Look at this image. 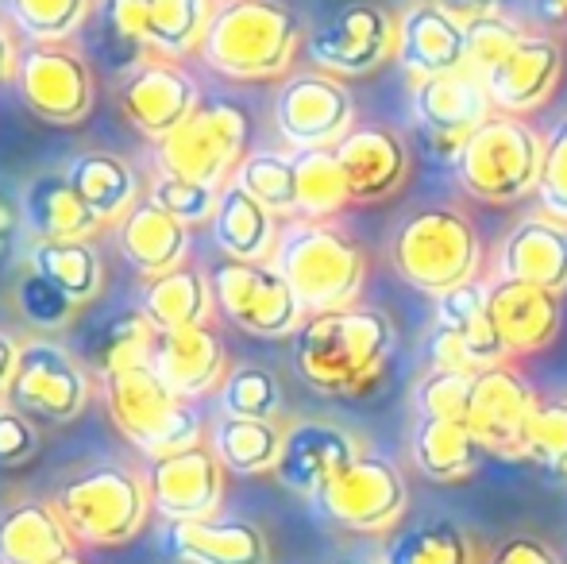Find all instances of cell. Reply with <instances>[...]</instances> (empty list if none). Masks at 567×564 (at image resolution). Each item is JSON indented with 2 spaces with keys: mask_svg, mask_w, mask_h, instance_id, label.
Instances as JSON below:
<instances>
[{
  "mask_svg": "<svg viewBox=\"0 0 567 564\" xmlns=\"http://www.w3.org/2000/svg\"><path fill=\"white\" fill-rule=\"evenodd\" d=\"M8 252H12V236L0 233V264H4V259H8Z\"/></svg>",
  "mask_w": 567,
  "mask_h": 564,
  "instance_id": "91938a15",
  "label": "cell"
},
{
  "mask_svg": "<svg viewBox=\"0 0 567 564\" xmlns=\"http://www.w3.org/2000/svg\"><path fill=\"white\" fill-rule=\"evenodd\" d=\"M286 429L278 422H259V418H217L209 429V449L231 475H275L278 457H282Z\"/></svg>",
  "mask_w": 567,
  "mask_h": 564,
  "instance_id": "8d00e7d4",
  "label": "cell"
},
{
  "mask_svg": "<svg viewBox=\"0 0 567 564\" xmlns=\"http://www.w3.org/2000/svg\"><path fill=\"white\" fill-rule=\"evenodd\" d=\"M12 301H16V314H20L35 332H43V337L70 329L74 317L82 314V306H78L70 294H62L59 286L51 279H43V275H35L31 267L16 279Z\"/></svg>",
  "mask_w": 567,
  "mask_h": 564,
  "instance_id": "ee69618b",
  "label": "cell"
},
{
  "mask_svg": "<svg viewBox=\"0 0 567 564\" xmlns=\"http://www.w3.org/2000/svg\"><path fill=\"white\" fill-rule=\"evenodd\" d=\"M209 228L217 248L225 252V259H244V264H270L278 233H282L275 213L255 202L247 189H239L236 182H228L220 189V202Z\"/></svg>",
  "mask_w": 567,
  "mask_h": 564,
  "instance_id": "1f68e13d",
  "label": "cell"
},
{
  "mask_svg": "<svg viewBox=\"0 0 567 564\" xmlns=\"http://www.w3.org/2000/svg\"><path fill=\"white\" fill-rule=\"evenodd\" d=\"M39 452V422L0 399V468L28 464Z\"/></svg>",
  "mask_w": 567,
  "mask_h": 564,
  "instance_id": "816d5d0a",
  "label": "cell"
},
{
  "mask_svg": "<svg viewBox=\"0 0 567 564\" xmlns=\"http://www.w3.org/2000/svg\"><path fill=\"white\" fill-rule=\"evenodd\" d=\"M12 90L20 105L51 129H74L97 105L93 66L74 43H28Z\"/></svg>",
  "mask_w": 567,
  "mask_h": 564,
  "instance_id": "30bf717a",
  "label": "cell"
},
{
  "mask_svg": "<svg viewBox=\"0 0 567 564\" xmlns=\"http://www.w3.org/2000/svg\"><path fill=\"white\" fill-rule=\"evenodd\" d=\"M143 12H147L151 54L182 62L202 47L213 16V0H143Z\"/></svg>",
  "mask_w": 567,
  "mask_h": 564,
  "instance_id": "ab89813d",
  "label": "cell"
},
{
  "mask_svg": "<svg viewBox=\"0 0 567 564\" xmlns=\"http://www.w3.org/2000/svg\"><path fill=\"white\" fill-rule=\"evenodd\" d=\"M16 205H20L23 233L31 240H93L105 228L85 209L62 171H43L28 178Z\"/></svg>",
  "mask_w": 567,
  "mask_h": 564,
  "instance_id": "4316f807",
  "label": "cell"
},
{
  "mask_svg": "<svg viewBox=\"0 0 567 564\" xmlns=\"http://www.w3.org/2000/svg\"><path fill=\"white\" fill-rule=\"evenodd\" d=\"M28 267L70 294L82 309L105 290V259L93 240H31Z\"/></svg>",
  "mask_w": 567,
  "mask_h": 564,
  "instance_id": "e575fe53",
  "label": "cell"
},
{
  "mask_svg": "<svg viewBox=\"0 0 567 564\" xmlns=\"http://www.w3.org/2000/svg\"><path fill=\"white\" fill-rule=\"evenodd\" d=\"M537 410L540 399L529 379L509 363H498V368L475 371L471 407L463 422L486 452L506 460H525V437H529Z\"/></svg>",
  "mask_w": 567,
  "mask_h": 564,
  "instance_id": "e0dca14e",
  "label": "cell"
},
{
  "mask_svg": "<svg viewBox=\"0 0 567 564\" xmlns=\"http://www.w3.org/2000/svg\"><path fill=\"white\" fill-rule=\"evenodd\" d=\"M166 550L182 564H270V542L247 519H197L171 522Z\"/></svg>",
  "mask_w": 567,
  "mask_h": 564,
  "instance_id": "d4e9b609",
  "label": "cell"
},
{
  "mask_svg": "<svg viewBox=\"0 0 567 564\" xmlns=\"http://www.w3.org/2000/svg\"><path fill=\"white\" fill-rule=\"evenodd\" d=\"M59 564H93V561H90V557H82V553L74 550V553H70V557H62Z\"/></svg>",
  "mask_w": 567,
  "mask_h": 564,
  "instance_id": "94428289",
  "label": "cell"
},
{
  "mask_svg": "<svg viewBox=\"0 0 567 564\" xmlns=\"http://www.w3.org/2000/svg\"><path fill=\"white\" fill-rule=\"evenodd\" d=\"M337 158L348 174L351 202H382L410 178V147L398 132L379 124H355L337 143Z\"/></svg>",
  "mask_w": 567,
  "mask_h": 564,
  "instance_id": "cb8c5ba5",
  "label": "cell"
},
{
  "mask_svg": "<svg viewBox=\"0 0 567 564\" xmlns=\"http://www.w3.org/2000/svg\"><path fill=\"white\" fill-rule=\"evenodd\" d=\"M478 449L483 444L475 441L467 422H444V418H417L410 441L413 468L433 483L467 480L478 464Z\"/></svg>",
  "mask_w": 567,
  "mask_h": 564,
  "instance_id": "d590c367",
  "label": "cell"
},
{
  "mask_svg": "<svg viewBox=\"0 0 567 564\" xmlns=\"http://www.w3.org/2000/svg\"><path fill=\"white\" fill-rule=\"evenodd\" d=\"M405 503H410L405 475L398 472L394 460L374 457V452H359L313 499L321 519H329L340 530H351V534H382L402 519Z\"/></svg>",
  "mask_w": 567,
  "mask_h": 564,
  "instance_id": "5bb4252c",
  "label": "cell"
},
{
  "mask_svg": "<svg viewBox=\"0 0 567 564\" xmlns=\"http://www.w3.org/2000/svg\"><path fill=\"white\" fill-rule=\"evenodd\" d=\"M155 325L143 317V309H120V314H105L97 321L85 325L82 337V360L85 368L101 376H113V371L135 368V363L151 360V345H155Z\"/></svg>",
  "mask_w": 567,
  "mask_h": 564,
  "instance_id": "836d02e7",
  "label": "cell"
},
{
  "mask_svg": "<svg viewBox=\"0 0 567 564\" xmlns=\"http://www.w3.org/2000/svg\"><path fill=\"white\" fill-rule=\"evenodd\" d=\"M306 51L313 70L332 78L374 74L382 62L398 59V16L374 0H348L321 28L309 31Z\"/></svg>",
  "mask_w": 567,
  "mask_h": 564,
  "instance_id": "7c38bea8",
  "label": "cell"
},
{
  "mask_svg": "<svg viewBox=\"0 0 567 564\" xmlns=\"http://www.w3.org/2000/svg\"><path fill=\"white\" fill-rule=\"evenodd\" d=\"M93 399V376L78 352L54 337H23L4 402L39 425H66L85 414Z\"/></svg>",
  "mask_w": 567,
  "mask_h": 564,
  "instance_id": "9c48e42d",
  "label": "cell"
},
{
  "mask_svg": "<svg viewBox=\"0 0 567 564\" xmlns=\"http://www.w3.org/2000/svg\"><path fill=\"white\" fill-rule=\"evenodd\" d=\"M220 414L225 418H259V422H278L282 414V383L262 363H236L217 391Z\"/></svg>",
  "mask_w": 567,
  "mask_h": 564,
  "instance_id": "7bdbcfd3",
  "label": "cell"
},
{
  "mask_svg": "<svg viewBox=\"0 0 567 564\" xmlns=\"http://www.w3.org/2000/svg\"><path fill=\"white\" fill-rule=\"evenodd\" d=\"M540 163H545V136L525 116L494 113L463 143L455 174H460V186L478 202L514 205L537 194Z\"/></svg>",
  "mask_w": 567,
  "mask_h": 564,
  "instance_id": "52a82bcc",
  "label": "cell"
},
{
  "mask_svg": "<svg viewBox=\"0 0 567 564\" xmlns=\"http://www.w3.org/2000/svg\"><path fill=\"white\" fill-rule=\"evenodd\" d=\"M4 12L28 43H70L97 12V0H4Z\"/></svg>",
  "mask_w": 567,
  "mask_h": 564,
  "instance_id": "60d3db41",
  "label": "cell"
},
{
  "mask_svg": "<svg viewBox=\"0 0 567 564\" xmlns=\"http://www.w3.org/2000/svg\"><path fill=\"white\" fill-rule=\"evenodd\" d=\"M390 264L398 279L425 294H444L478 279L483 267V240L467 213L433 205L405 221L390 240Z\"/></svg>",
  "mask_w": 567,
  "mask_h": 564,
  "instance_id": "8992f818",
  "label": "cell"
},
{
  "mask_svg": "<svg viewBox=\"0 0 567 564\" xmlns=\"http://www.w3.org/2000/svg\"><path fill=\"white\" fill-rule=\"evenodd\" d=\"M471 387L475 371H452V368H429L421 383L413 387V407L417 418H444V422H463L471 407Z\"/></svg>",
  "mask_w": 567,
  "mask_h": 564,
  "instance_id": "f6af8a7d",
  "label": "cell"
},
{
  "mask_svg": "<svg viewBox=\"0 0 567 564\" xmlns=\"http://www.w3.org/2000/svg\"><path fill=\"white\" fill-rule=\"evenodd\" d=\"M340 564H363V561H340Z\"/></svg>",
  "mask_w": 567,
  "mask_h": 564,
  "instance_id": "6125c7cd",
  "label": "cell"
},
{
  "mask_svg": "<svg viewBox=\"0 0 567 564\" xmlns=\"http://www.w3.org/2000/svg\"><path fill=\"white\" fill-rule=\"evenodd\" d=\"M62 174L101 225H120L147 197L135 166L113 151H82L62 166Z\"/></svg>",
  "mask_w": 567,
  "mask_h": 564,
  "instance_id": "f546056e",
  "label": "cell"
},
{
  "mask_svg": "<svg viewBox=\"0 0 567 564\" xmlns=\"http://www.w3.org/2000/svg\"><path fill=\"white\" fill-rule=\"evenodd\" d=\"M537 20L548 28H564L567 23V0H537Z\"/></svg>",
  "mask_w": 567,
  "mask_h": 564,
  "instance_id": "6f0895ef",
  "label": "cell"
},
{
  "mask_svg": "<svg viewBox=\"0 0 567 564\" xmlns=\"http://www.w3.org/2000/svg\"><path fill=\"white\" fill-rule=\"evenodd\" d=\"M525 460L567 480V399L540 402L525 437Z\"/></svg>",
  "mask_w": 567,
  "mask_h": 564,
  "instance_id": "c3c4849f",
  "label": "cell"
},
{
  "mask_svg": "<svg viewBox=\"0 0 567 564\" xmlns=\"http://www.w3.org/2000/svg\"><path fill=\"white\" fill-rule=\"evenodd\" d=\"M275 129L293 151L337 147L355 129V101L343 78L324 70L286 74L275 93Z\"/></svg>",
  "mask_w": 567,
  "mask_h": 564,
  "instance_id": "9a60e30c",
  "label": "cell"
},
{
  "mask_svg": "<svg viewBox=\"0 0 567 564\" xmlns=\"http://www.w3.org/2000/svg\"><path fill=\"white\" fill-rule=\"evenodd\" d=\"M16 360H20V340L8 337V332L0 329V399L8 394V383H12Z\"/></svg>",
  "mask_w": 567,
  "mask_h": 564,
  "instance_id": "9f6ffc18",
  "label": "cell"
},
{
  "mask_svg": "<svg viewBox=\"0 0 567 564\" xmlns=\"http://www.w3.org/2000/svg\"><path fill=\"white\" fill-rule=\"evenodd\" d=\"M16 66H20V47H16V31H12V23L0 20V85L12 82Z\"/></svg>",
  "mask_w": 567,
  "mask_h": 564,
  "instance_id": "11a10c76",
  "label": "cell"
},
{
  "mask_svg": "<svg viewBox=\"0 0 567 564\" xmlns=\"http://www.w3.org/2000/svg\"><path fill=\"white\" fill-rule=\"evenodd\" d=\"M225 464L205 444L171 452V457L147 460L151 506L166 522H197L213 519L225 503Z\"/></svg>",
  "mask_w": 567,
  "mask_h": 564,
  "instance_id": "ac0fdd59",
  "label": "cell"
},
{
  "mask_svg": "<svg viewBox=\"0 0 567 564\" xmlns=\"http://www.w3.org/2000/svg\"><path fill=\"white\" fill-rule=\"evenodd\" d=\"M151 371L171 387L178 399L197 402L205 394L220 391L228 376V348L217 337L213 325H197V329L178 332H158L151 345Z\"/></svg>",
  "mask_w": 567,
  "mask_h": 564,
  "instance_id": "ffe728a7",
  "label": "cell"
},
{
  "mask_svg": "<svg viewBox=\"0 0 567 564\" xmlns=\"http://www.w3.org/2000/svg\"><path fill=\"white\" fill-rule=\"evenodd\" d=\"M498 275L533 283L540 290H567V225L548 213L525 217L514 225L498 252Z\"/></svg>",
  "mask_w": 567,
  "mask_h": 564,
  "instance_id": "484cf974",
  "label": "cell"
},
{
  "mask_svg": "<svg viewBox=\"0 0 567 564\" xmlns=\"http://www.w3.org/2000/svg\"><path fill=\"white\" fill-rule=\"evenodd\" d=\"M101 20H105L109 43L132 54V66L147 59L151 39H147V12H143V0H101Z\"/></svg>",
  "mask_w": 567,
  "mask_h": 564,
  "instance_id": "f907efd6",
  "label": "cell"
},
{
  "mask_svg": "<svg viewBox=\"0 0 567 564\" xmlns=\"http://www.w3.org/2000/svg\"><path fill=\"white\" fill-rule=\"evenodd\" d=\"M286 283L293 286L306 314H329V309L355 306L367 283V256L355 240L332 221L290 217L278 233L275 256Z\"/></svg>",
  "mask_w": 567,
  "mask_h": 564,
  "instance_id": "3957f363",
  "label": "cell"
},
{
  "mask_svg": "<svg viewBox=\"0 0 567 564\" xmlns=\"http://www.w3.org/2000/svg\"><path fill=\"white\" fill-rule=\"evenodd\" d=\"M540 213L567 225V116L545 136V163H540L537 182Z\"/></svg>",
  "mask_w": 567,
  "mask_h": 564,
  "instance_id": "681fc988",
  "label": "cell"
},
{
  "mask_svg": "<svg viewBox=\"0 0 567 564\" xmlns=\"http://www.w3.org/2000/svg\"><path fill=\"white\" fill-rule=\"evenodd\" d=\"M429 4L444 8V12L455 16V20H463V23L483 20V16L498 12V0H429Z\"/></svg>",
  "mask_w": 567,
  "mask_h": 564,
  "instance_id": "db71d44e",
  "label": "cell"
},
{
  "mask_svg": "<svg viewBox=\"0 0 567 564\" xmlns=\"http://www.w3.org/2000/svg\"><path fill=\"white\" fill-rule=\"evenodd\" d=\"M247 136H251V121H247V113L236 101L205 98L182 129L158 140V174H174V178L202 182L209 189H225L247 155Z\"/></svg>",
  "mask_w": 567,
  "mask_h": 564,
  "instance_id": "ba28073f",
  "label": "cell"
},
{
  "mask_svg": "<svg viewBox=\"0 0 567 564\" xmlns=\"http://www.w3.org/2000/svg\"><path fill=\"white\" fill-rule=\"evenodd\" d=\"M525 35H529V31L502 12H491V16H483V20H471L467 23V70H475V74L483 78L486 70L506 62L509 54L525 43Z\"/></svg>",
  "mask_w": 567,
  "mask_h": 564,
  "instance_id": "7dc6e473",
  "label": "cell"
},
{
  "mask_svg": "<svg viewBox=\"0 0 567 564\" xmlns=\"http://www.w3.org/2000/svg\"><path fill=\"white\" fill-rule=\"evenodd\" d=\"M398 329L382 309L343 306L309 314L293 332V368L313 391L332 399H359L382 379Z\"/></svg>",
  "mask_w": 567,
  "mask_h": 564,
  "instance_id": "6da1fadb",
  "label": "cell"
},
{
  "mask_svg": "<svg viewBox=\"0 0 567 564\" xmlns=\"http://www.w3.org/2000/svg\"><path fill=\"white\" fill-rule=\"evenodd\" d=\"M51 503L78 545H127L155 514L147 475L127 464L82 468L54 488Z\"/></svg>",
  "mask_w": 567,
  "mask_h": 564,
  "instance_id": "5b68a950",
  "label": "cell"
},
{
  "mask_svg": "<svg viewBox=\"0 0 567 564\" xmlns=\"http://www.w3.org/2000/svg\"><path fill=\"white\" fill-rule=\"evenodd\" d=\"M140 309L155 332H178L213 325L217 298H213V279L197 271L194 264H182L166 275H151L140 286Z\"/></svg>",
  "mask_w": 567,
  "mask_h": 564,
  "instance_id": "4dcf8cb0",
  "label": "cell"
},
{
  "mask_svg": "<svg viewBox=\"0 0 567 564\" xmlns=\"http://www.w3.org/2000/svg\"><path fill=\"white\" fill-rule=\"evenodd\" d=\"M491 564H564L556 557V550L548 542H540V537L533 534H514L506 537V542L494 550Z\"/></svg>",
  "mask_w": 567,
  "mask_h": 564,
  "instance_id": "f5cc1de1",
  "label": "cell"
},
{
  "mask_svg": "<svg viewBox=\"0 0 567 564\" xmlns=\"http://www.w3.org/2000/svg\"><path fill=\"white\" fill-rule=\"evenodd\" d=\"M116 248L143 279L166 275L174 267L189 264V225L174 221L151 197H143L116 225Z\"/></svg>",
  "mask_w": 567,
  "mask_h": 564,
  "instance_id": "f1b7e54d",
  "label": "cell"
},
{
  "mask_svg": "<svg viewBox=\"0 0 567 564\" xmlns=\"http://www.w3.org/2000/svg\"><path fill=\"white\" fill-rule=\"evenodd\" d=\"M564 31H567V23H564Z\"/></svg>",
  "mask_w": 567,
  "mask_h": 564,
  "instance_id": "be15d7a7",
  "label": "cell"
},
{
  "mask_svg": "<svg viewBox=\"0 0 567 564\" xmlns=\"http://www.w3.org/2000/svg\"><path fill=\"white\" fill-rule=\"evenodd\" d=\"M23 228V221H20V205H12L4 194H0V233H8V236H16Z\"/></svg>",
  "mask_w": 567,
  "mask_h": 564,
  "instance_id": "680465c9",
  "label": "cell"
},
{
  "mask_svg": "<svg viewBox=\"0 0 567 564\" xmlns=\"http://www.w3.org/2000/svg\"><path fill=\"white\" fill-rule=\"evenodd\" d=\"M301 51V20L286 0H213L202 62L231 82L286 78Z\"/></svg>",
  "mask_w": 567,
  "mask_h": 564,
  "instance_id": "7a4b0ae2",
  "label": "cell"
},
{
  "mask_svg": "<svg viewBox=\"0 0 567 564\" xmlns=\"http://www.w3.org/2000/svg\"><path fill=\"white\" fill-rule=\"evenodd\" d=\"M398 62L413 82L467 66V23L429 0H413L398 16Z\"/></svg>",
  "mask_w": 567,
  "mask_h": 564,
  "instance_id": "603a6c76",
  "label": "cell"
},
{
  "mask_svg": "<svg viewBox=\"0 0 567 564\" xmlns=\"http://www.w3.org/2000/svg\"><path fill=\"white\" fill-rule=\"evenodd\" d=\"M209 279L217 314H225L239 332H247L255 340H293V332L309 317L298 294H293V286L278 275L275 264L220 259Z\"/></svg>",
  "mask_w": 567,
  "mask_h": 564,
  "instance_id": "8fae6325",
  "label": "cell"
},
{
  "mask_svg": "<svg viewBox=\"0 0 567 564\" xmlns=\"http://www.w3.org/2000/svg\"><path fill=\"white\" fill-rule=\"evenodd\" d=\"M486 294H491V279H471V283L455 286V290L436 294V325H444V329L460 337V345L467 348L475 371L509 363L506 345H502L498 332H494Z\"/></svg>",
  "mask_w": 567,
  "mask_h": 564,
  "instance_id": "d6a6232c",
  "label": "cell"
},
{
  "mask_svg": "<svg viewBox=\"0 0 567 564\" xmlns=\"http://www.w3.org/2000/svg\"><path fill=\"white\" fill-rule=\"evenodd\" d=\"M564 78V51L548 35H525V43L483 74V85L494 101V113L529 116L556 93Z\"/></svg>",
  "mask_w": 567,
  "mask_h": 564,
  "instance_id": "44dd1931",
  "label": "cell"
},
{
  "mask_svg": "<svg viewBox=\"0 0 567 564\" xmlns=\"http://www.w3.org/2000/svg\"><path fill=\"white\" fill-rule=\"evenodd\" d=\"M491 321L498 340L506 345L509 356H525V352H540L548 348L564 329V306L560 294L540 290L533 283L522 279H491Z\"/></svg>",
  "mask_w": 567,
  "mask_h": 564,
  "instance_id": "7402d4cb",
  "label": "cell"
},
{
  "mask_svg": "<svg viewBox=\"0 0 567 564\" xmlns=\"http://www.w3.org/2000/svg\"><path fill=\"white\" fill-rule=\"evenodd\" d=\"M101 399L127 444L147 460L205 444V418L197 402H186L151 371V363L101 376Z\"/></svg>",
  "mask_w": 567,
  "mask_h": 564,
  "instance_id": "277c9868",
  "label": "cell"
},
{
  "mask_svg": "<svg viewBox=\"0 0 567 564\" xmlns=\"http://www.w3.org/2000/svg\"><path fill=\"white\" fill-rule=\"evenodd\" d=\"M202 101L205 98L197 78L182 62L163 59V54H147L143 62L127 66V74L116 85V105L124 121L155 143L182 129Z\"/></svg>",
  "mask_w": 567,
  "mask_h": 564,
  "instance_id": "2e32d148",
  "label": "cell"
},
{
  "mask_svg": "<svg viewBox=\"0 0 567 564\" xmlns=\"http://www.w3.org/2000/svg\"><path fill=\"white\" fill-rule=\"evenodd\" d=\"M410 109L413 124H417V140L429 147V155L444 158L452 166L460 158L463 143L494 116V101L486 93L483 78L467 66L413 82Z\"/></svg>",
  "mask_w": 567,
  "mask_h": 564,
  "instance_id": "4fadbf2b",
  "label": "cell"
},
{
  "mask_svg": "<svg viewBox=\"0 0 567 564\" xmlns=\"http://www.w3.org/2000/svg\"><path fill=\"white\" fill-rule=\"evenodd\" d=\"M379 564H478V550L449 519H425L398 530Z\"/></svg>",
  "mask_w": 567,
  "mask_h": 564,
  "instance_id": "74e56055",
  "label": "cell"
},
{
  "mask_svg": "<svg viewBox=\"0 0 567 564\" xmlns=\"http://www.w3.org/2000/svg\"><path fill=\"white\" fill-rule=\"evenodd\" d=\"M147 197L163 213H171L174 221L194 228V225H209L213 221L220 189H209V186H202V182L174 178V174H155V178L147 182Z\"/></svg>",
  "mask_w": 567,
  "mask_h": 564,
  "instance_id": "bcb514c9",
  "label": "cell"
},
{
  "mask_svg": "<svg viewBox=\"0 0 567 564\" xmlns=\"http://www.w3.org/2000/svg\"><path fill=\"white\" fill-rule=\"evenodd\" d=\"M239 189L267 205L275 217H298V174H293V151H247L236 171Z\"/></svg>",
  "mask_w": 567,
  "mask_h": 564,
  "instance_id": "b9f144b4",
  "label": "cell"
},
{
  "mask_svg": "<svg viewBox=\"0 0 567 564\" xmlns=\"http://www.w3.org/2000/svg\"><path fill=\"white\" fill-rule=\"evenodd\" d=\"M74 545L51 499H16L0 511V564H59Z\"/></svg>",
  "mask_w": 567,
  "mask_h": 564,
  "instance_id": "83f0119b",
  "label": "cell"
},
{
  "mask_svg": "<svg viewBox=\"0 0 567 564\" xmlns=\"http://www.w3.org/2000/svg\"><path fill=\"white\" fill-rule=\"evenodd\" d=\"M355 457L359 441L343 425L324 422V418H301L286 425L275 480L293 495L317 499Z\"/></svg>",
  "mask_w": 567,
  "mask_h": 564,
  "instance_id": "d6986e66",
  "label": "cell"
},
{
  "mask_svg": "<svg viewBox=\"0 0 567 564\" xmlns=\"http://www.w3.org/2000/svg\"><path fill=\"white\" fill-rule=\"evenodd\" d=\"M293 174H298V217L332 221L351 202V186L337 147L293 151Z\"/></svg>",
  "mask_w": 567,
  "mask_h": 564,
  "instance_id": "f35d334b",
  "label": "cell"
}]
</instances>
